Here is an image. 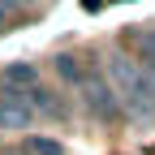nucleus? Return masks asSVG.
<instances>
[{
    "instance_id": "obj_1",
    "label": "nucleus",
    "mask_w": 155,
    "mask_h": 155,
    "mask_svg": "<svg viewBox=\"0 0 155 155\" xmlns=\"http://www.w3.org/2000/svg\"><path fill=\"white\" fill-rule=\"evenodd\" d=\"M108 82L116 86V95L129 104L134 116H155V86L147 78V65H138L134 56H108Z\"/></svg>"
},
{
    "instance_id": "obj_2",
    "label": "nucleus",
    "mask_w": 155,
    "mask_h": 155,
    "mask_svg": "<svg viewBox=\"0 0 155 155\" xmlns=\"http://www.w3.org/2000/svg\"><path fill=\"white\" fill-rule=\"evenodd\" d=\"M78 95H82V108L95 116V121H112V116L121 112V95H116V86L108 82V78H99V73H86L82 86H78Z\"/></svg>"
},
{
    "instance_id": "obj_3",
    "label": "nucleus",
    "mask_w": 155,
    "mask_h": 155,
    "mask_svg": "<svg viewBox=\"0 0 155 155\" xmlns=\"http://www.w3.org/2000/svg\"><path fill=\"white\" fill-rule=\"evenodd\" d=\"M26 104H30L35 112H48L52 121H65V104L56 99L48 86H30V91H26Z\"/></svg>"
},
{
    "instance_id": "obj_4",
    "label": "nucleus",
    "mask_w": 155,
    "mask_h": 155,
    "mask_svg": "<svg viewBox=\"0 0 155 155\" xmlns=\"http://www.w3.org/2000/svg\"><path fill=\"white\" fill-rule=\"evenodd\" d=\"M30 121H35V108H30V104L0 99V125H5V129H26Z\"/></svg>"
},
{
    "instance_id": "obj_5",
    "label": "nucleus",
    "mask_w": 155,
    "mask_h": 155,
    "mask_svg": "<svg viewBox=\"0 0 155 155\" xmlns=\"http://www.w3.org/2000/svg\"><path fill=\"white\" fill-rule=\"evenodd\" d=\"M5 78H9V86H22V91L39 86V69H35V65H26V61L9 65V69H5Z\"/></svg>"
},
{
    "instance_id": "obj_6",
    "label": "nucleus",
    "mask_w": 155,
    "mask_h": 155,
    "mask_svg": "<svg viewBox=\"0 0 155 155\" xmlns=\"http://www.w3.org/2000/svg\"><path fill=\"white\" fill-rule=\"evenodd\" d=\"M56 73H61L69 86H82V78H86V69L78 65V56H69V52H65V56H56Z\"/></svg>"
},
{
    "instance_id": "obj_7",
    "label": "nucleus",
    "mask_w": 155,
    "mask_h": 155,
    "mask_svg": "<svg viewBox=\"0 0 155 155\" xmlns=\"http://www.w3.org/2000/svg\"><path fill=\"white\" fill-rule=\"evenodd\" d=\"M26 151H30V155H65V147L56 142V138H39V134L26 138Z\"/></svg>"
},
{
    "instance_id": "obj_8",
    "label": "nucleus",
    "mask_w": 155,
    "mask_h": 155,
    "mask_svg": "<svg viewBox=\"0 0 155 155\" xmlns=\"http://www.w3.org/2000/svg\"><path fill=\"white\" fill-rule=\"evenodd\" d=\"M134 43H138L142 61H155V26H147V30H134Z\"/></svg>"
},
{
    "instance_id": "obj_9",
    "label": "nucleus",
    "mask_w": 155,
    "mask_h": 155,
    "mask_svg": "<svg viewBox=\"0 0 155 155\" xmlns=\"http://www.w3.org/2000/svg\"><path fill=\"white\" fill-rule=\"evenodd\" d=\"M17 5V0H0V17H9V9Z\"/></svg>"
},
{
    "instance_id": "obj_10",
    "label": "nucleus",
    "mask_w": 155,
    "mask_h": 155,
    "mask_svg": "<svg viewBox=\"0 0 155 155\" xmlns=\"http://www.w3.org/2000/svg\"><path fill=\"white\" fill-rule=\"evenodd\" d=\"M147 65V78H151V86H155V61H142Z\"/></svg>"
},
{
    "instance_id": "obj_11",
    "label": "nucleus",
    "mask_w": 155,
    "mask_h": 155,
    "mask_svg": "<svg viewBox=\"0 0 155 155\" xmlns=\"http://www.w3.org/2000/svg\"><path fill=\"white\" fill-rule=\"evenodd\" d=\"M0 155H30V151H26V147H22V151H0Z\"/></svg>"
},
{
    "instance_id": "obj_12",
    "label": "nucleus",
    "mask_w": 155,
    "mask_h": 155,
    "mask_svg": "<svg viewBox=\"0 0 155 155\" xmlns=\"http://www.w3.org/2000/svg\"><path fill=\"white\" fill-rule=\"evenodd\" d=\"M17 5H35V0H17Z\"/></svg>"
}]
</instances>
